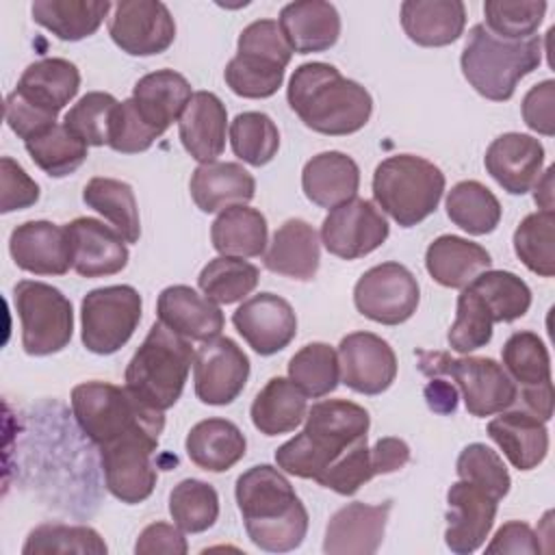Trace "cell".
I'll return each mask as SVG.
<instances>
[{"mask_svg": "<svg viewBox=\"0 0 555 555\" xmlns=\"http://www.w3.org/2000/svg\"><path fill=\"white\" fill-rule=\"evenodd\" d=\"M457 477L488 490L499 501L509 492L512 479L496 451L481 442H473L462 449L455 462Z\"/></svg>", "mask_w": 555, "mask_h": 555, "instance_id": "cell-53", "label": "cell"}, {"mask_svg": "<svg viewBox=\"0 0 555 555\" xmlns=\"http://www.w3.org/2000/svg\"><path fill=\"white\" fill-rule=\"evenodd\" d=\"M156 317L176 334L199 343L217 338L225 323L223 312L215 301L184 284H173L160 291Z\"/></svg>", "mask_w": 555, "mask_h": 555, "instance_id": "cell-24", "label": "cell"}, {"mask_svg": "<svg viewBox=\"0 0 555 555\" xmlns=\"http://www.w3.org/2000/svg\"><path fill=\"white\" fill-rule=\"evenodd\" d=\"M371 455H373L375 473L377 475H388V473H395V470L403 468L410 462V447H408L405 440L388 436V438H379L373 444Z\"/></svg>", "mask_w": 555, "mask_h": 555, "instance_id": "cell-61", "label": "cell"}, {"mask_svg": "<svg viewBox=\"0 0 555 555\" xmlns=\"http://www.w3.org/2000/svg\"><path fill=\"white\" fill-rule=\"evenodd\" d=\"M308 414L306 395L286 377H271L254 397L249 416L254 427L264 436L295 431Z\"/></svg>", "mask_w": 555, "mask_h": 555, "instance_id": "cell-36", "label": "cell"}, {"mask_svg": "<svg viewBox=\"0 0 555 555\" xmlns=\"http://www.w3.org/2000/svg\"><path fill=\"white\" fill-rule=\"evenodd\" d=\"M212 247L221 256L256 258L267 247V219L260 210L245 204L230 206L219 212L210 225Z\"/></svg>", "mask_w": 555, "mask_h": 555, "instance_id": "cell-38", "label": "cell"}, {"mask_svg": "<svg viewBox=\"0 0 555 555\" xmlns=\"http://www.w3.org/2000/svg\"><path fill=\"white\" fill-rule=\"evenodd\" d=\"M503 369L520 388L542 386L551 382V356L533 332H514L503 349Z\"/></svg>", "mask_w": 555, "mask_h": 555, "instance_id": "cell-48", "label": "cell"}, {"mask_svg": "<svg viewBox=\"0 0 555 555\" xmlns=\"http://www.w3.org/2000/svg\"><path fill=\"white\" fill-rule=\"evenodd\" d=\"M13 304L22 323V347L28 356L63 351L74 334L72 301L52 284L20 280Z\"/></svg>", "mask_w": 555, "mask_h": 555, "instance_id": "cell-9", "label": "cell"}, {"mask_svg": "<svg viewBox=\"0 0 555 555\" xmlns=\"http://www.w3.org/2000/svg\"><path fill=\"white\" fill-rule=\"evenodd\" d=\"M340 379L360 395H382L397 377L392 347L373 332H351L338 345Z\"/></svg>", "mask_w": 555, "mask_h": 555, "instance_id": "cell-17", "label": "cell"}, {"mask_svg": "<svg viewBox=\"0 0 555 555\" xmlns=\"http://www.w3.org/2000/svg\"><path fill=\"white\" fill-rule=\"evenodd\" d=\"M236 505L249 540L269 553L295 551L308 533V512L291 481L273 466L258 464L236 479Z\"/></svg>", "mask_w": 555, "mask_h": 555, "instance_id": "cell-1", "label": "cell"}, {"mask_svg": "<svg viewBox=\"0 0 555 555\" xmlns=\"http://www.w3.org/2000/svg\"><path fill=\"white\" fill-rule=\"evenodd\" d=\"M89 208L108 219L126 243H137L141 236V219L134 191L128 182L115 178H91L82 191Z\"/></svg>", "mask_w": 555, "mask_h": 555, "instance_id": "cell-39", "label": "cell"}, {"mask_svg": "<svg viewBox=\"0 0 555 555\" xmlns=\"http://www.w3.org/2000/svg\"><path fill=\"white\" fill-rule=\"evenodd\" d=\"M360 186V169L356 160L343 152L330 150L312 156L301 171V189L306 197L321 208H336L356 197Z\"/></svg>", "mask_w": 555, "mask_h": 555, "instance_id": "cell-31", "label": "cell"}, {"mask_svg": "<svg viewBox=\"0 0 555 555\" xmlns=\"http://www.w3.org/2000/svg\"><path fill=\"white\" fill-rule=\"evenodd\" d=\"M13 262L35 275H65L72 267V245L65 225L26 221L9 236Z\"/></svg>", "mask_w": 555, "mask_h": 555, "instance_id": "cell-23", "label": "cell"}, {"mask_svg": "<svg viewBox=\"0 0 555 555\" xmlns=\"http://www.w3.org/2000/svg\"><path fill=\"white\" fill-rule=\"evenodd\" d=\"M72 245V269L82 278H106L128 264L124 236L93 217H78L65 225Z\"/></svg>", "mask_w": 555, "mask_h": 555, "instance_id": "cell-20", "label": "cell"}, {"mask_svg": "<svg viewBox=\"0 0 555 555\" xmlns=\"http://www.w3.org/2000/svg\"><path fill=\"white\" fill-rule=\"evenodd\" d=\"M117 104L119 102L111 93L89 91L65 113L63 124L87 145H108L111 121Z\"/></svg>", "mask_w": 555, "mask_h": 555, "instance_id": "cell-52", "label": "cell"}, {"mask_svg": "<svg viewBox=\"0 0 555 555\" xmlns=\"http://www.w3.org/2000/svg\"><path fill=\"white\" fill-rule=\"evenodd\" d=\"M169 514L184 533H202L219 518V494L206 481L182 479L169 494Z\"/></svg>", "mask_w": 555, "mask_h": 555, "instance_id": "cell-49", "label": "cell"}, {"mask_svg": "<svg viewBox=\"0 0 555 555\" xmlns=\"http://www.w3.org/2000/svg\"><path fill=\"white\" fill-rule=\"evenodd\" d=\"M232 323L258 356H273L282 351L297 334L293 306L275 293H258L245 299L234 310Z\"/></svg>", "mask_w": 555, "mask_h": 555, "instance_id": "cell-18", "label": "cell"}, {"mask_svg": "<svg viewBox=\"0 0 555 555\" xmlns=\"http://www.w3.org/2000/svg\"><path fill=\"white\" fill-rule=\"evenodd\" d=\"M184 447L189 460L197 468L223 473L243 460L247 451V440L232 421L206 418L191 427Z\"/></svg>", "mask_w": 555, "mask_h": 555, "instance_id": "cell-35", "label": "cell"}, {"mask_svg": "<svg viewBox=\"0 0 555 555\" xmlns=\"http://www.w3.org/2000/svg\"><path fill=\"white\" fill-rule=\"evenodd\" d=\"M546 13V2H509V0H486L483 15L486 28L507 41H522L538 33Z\"/></svg>", "mask_w": 555, "mask_h": 555, "instance_id": "cell-50", "label": "cell"}, {"mask_svg": "<svg viewBox=\"0 0 555 555\" xmlns=\"http://www.w3.org/2000/svg\"><path fill=\"white\" fill-rule=\"evenodd\" d=\"M401 26L416 46L442 48L464 33L466 7L462 0H405Z\"/></svg>", "mask_w": 555, "mask_h": 555, "instance_id": "cell-29", "label": "cell"}, {"mask_svg": "<svg viewBox=\"0 0 555 555\" xmlns=\"http://www.w3.org/2000/svg\"><path fill=\"white\" fill-rule=\"evenodd\" d=\"M80 89V72L67 59H41L30 63L13 89L26 102L37 108L59 115V111L69 104Z\"/></svg>", "mask_w": 555, "mask_h": 555, "instance_id": "cell-32", "label": "cell"}, {"mask_svg": "<svg viewBox=\"0 0 555 555\" xmlns=\"http://www.w3.org/2000/svg\"><path fill=\"white\" fill-rule=\"evenodd\" d=\"M555 80L546 78L538 85H533L525 98H522V119L525 124L544 137H553L555 134Z\"/></svg>", "mask_w": 555, "mask_h": 555, "instance_id": "cell-58", "label": "cell"}, {"mask_svg": "<svg viewBox=\"0 0 555 555\" xmlns=\"http://www.w3.org/2000/svg\"><path fill=\"white\" fill-rule=\"evenodd\" d=\"M228 111L210 91H195L178 119L180 141L197 163H215L225 150Z\"/></svg>", "mask_w": 555, "mask_h": 555, "instance_id": "cell-25", "label": "cell"}, {"mask_svg": "<svg viewBox=\"0 0 555 555\" xmlns=\"http://www.w3.org/2000/svg\"><path fill=\"white\" fill-rule=\"evenodd\" d=\"M72 412L82 434L98 449L141 427H165L163 412L141 403L128 388L108 382H85L74 386Z\"/></svg>", "mask_w": 555, "mask_h": 555, "instance_id": "cell-7", "label": "cell"}, {"mask_svg": "<svg viewBox=\"0 0 555 555\" xmlns=\"http://www.w3.org/2000/svg\"><path fill=\"white\" fill-rule=\"evenodd\" d=\"M293 113L314 132L345 137L362 130L373 113L371 93L345 78L334 65L312 61L299 65L286 89Z\"/></svg>", "mask_w": 555, "mask_h": 555, "instance_id": "cell-2", "label": "cell"}, {"mask_svg": "<svg viewBox=\"0 0 555 555\" xmlns=\"http://www.w3.org/2000/svg\"><path fill=\"white\" fill-rule=\"evenodd\" d=\"M392 509L390 501L366 505L362 501H353L330 518L325 527L323 551L330 555H373L377 553L388 514Z\"/></svg>", "mask_w": 555, "mask_h": 555, "instance_id": "cell-21", "label": "cell"}, {"mask_svg": "<svg viewBox=\"0 0 555 555\" xmlns=\"http://www.w3.org/2000/svg\"><path fill=\"white\" fill-rule=\"evenodd\" d=\"M447 217L473 236L490 234L501 221V204L496 195L477 180L457 182L444 199Z\"/></svg>", "mask_w": 555, "mask_h": 555, "instance_id": "cell-40", "label": "cell"}, {"mask_svg": "<svg viewBox=\"0 0 555 555\" xmlns=\"http://www.w3.org/2000/svg\"><path fill=\"white\" fill-rule=\"evenodd\" d=\"M492 314L481 301V297L464 286L457 297L455 321L449 330V347L457 353H470L475 349L486 347L492 340Z\"/></svg>", "mask_w": 555, "mask_h": 555, "instance_id": "cell-51", "label": "cell"}, {"mask_svg": "<svg viewBox=\"0 0 555 555\" xmlns=\"http://www.w3.org/2000/svg\"><path fill=\"white\" fill-rule=\"evenodd\" d=\"M106 542L93 527L63 522H43L35 527L22 546L24 555H106Z\"/></svg>", "mask_w": 555, "mask_h": 555, "instance_id": "cell-45", "label": "cell"}, {"mask_svg": "<svg viewBox=\"0 0 555 555\" xmlns=\"http://www.w3.org/2000/svg\"><path fill=\"white\" fill-rule=\"evenodd\" d=\"M291 56L293 48L280 24L275 20H256L238 35L236 56L228 61L223 72L225 85L241 98H271L284 82Z\"/></svg>", "mask_w": 555, "mask_h": 555, "instance_id": "cell-8", "label": "cell"}, {"mask_svg": "<svg viewBox=\"0 0 555 555\" xmlns=\"http://www.w3.org/2000/svg\"><path fill=\"white\" fill-rule=\"evenodd\" d=\"M4 119H7V126L20 137L26 141L48 132L56 121V115L52 113H46L41 108H37L35 104L26 102L22 95H17L15 91H11L7 95V102H4Z\"/></svg>", "mask_w": 555, "mask_h": 555, "instance_id": "cell-57", "label": "cell"}, {"mask_svg": "<svg viewBox=\"0 0 555 555\" xmlns=\"http://www.w3.org/2000/svg\"><path fill=\"white\" fill-rule=\"evenodd\" d=\"M421 299L414 273L399 262H382L360 275L353 288L358 312L382 325H399L408 321Z\"/></svg>", "mask_w": 555, "mask_h": 555, "instance_id": "cell-13", "label": "cell"}, {"mask_svg": "<svg viewBox=\"0 0 555 555\" xmlns=\"http://www.w3.org/2000/svg\"><path fill=\"white\" fill-rule=\"evenodd\" d=\"M258 280L260 273L251 262L232 256H217L199 271L197 284L210 301L228 306L245 299L258 286Z\"/></svg>", "mask_w": 555, "mask_h": 555, "instance_id": "cell-43", "label": "cell"}, {"mask_svg": "<svg viewBox=\"0 0 555 555\" xmlns=\"http://www.w3.org/2000/svg\"><path fill=\"white\" fill-rule=\"evenodd\" d=\"M191 197L202 212H219L247 204L256 193L254 176L238 163H206L195 167L189 182Z\"/></svg>", "mask_w": 555, "mask_h": 555, "instance_id": "cell-30", "label": "cell"}, {"mask_svg": "<svg viewBox=\"0 0 555 555\" xmlns=\"http://www.w3.org/2000/svg\"><path fill=\"white\" fill-rule=\"evenodd\" d=\"M249 377V358L228 336L204 343L193 358L195 395L208 405H228L245 388Z\"/></svg>", "mask_w": 555, "mask_h": 555, "instance_id": "cell-16", "label": "cell"}, {"mask_svg": "<svg viewBox=\"0 0 555 555\" xmlns=\"http://www.w3.org/2000/svg\"><path fill=\"white\" fill-rule=\"evenodd\" d=\"M555 215L553 210H538L527 215L514 232V251L520 262L535 275H555Z\"/></svg>", "mask_w": 555, "mask_h": 555, "instance_id": "cell-47", "label": "cell"}, {"mask_svg": "<svg viewBox=\"0 0 555 555\" xmlns=\"http://www.w3.org/2000/svg\"><path fill=\"white\" fill-rule=\"evenodd\" d=\"M496 507L499 499L488 490L464 479L455 481L447 492V546L457 555L475 553L494 525Z\"/></svg>", "mask_w": 555, "mask_h": 555, "instance_id": "cell-19", "label": "cell"}, {"mask_svg": "<svg viewBox=\"0 0 555 555\" xmlns=\"http://www.w3.org/2000/svg\"><path fill=\"white\" fill-rule=\"evenodd\" d=\"M444 193V173L431 160L414 154L384 158L373 173V197L401 228L427 219Z\"/></svg>", "mask_w": 555, "mask_h": 555, "instance_id": "cell-6", "label": "cell"}, {"mask_svg": "<svg viewBox=\"0 0 555 555\" xmlns=\"http://www.w3.org/2000/svg\"><path fill=\"white\" fill-rule=\"evenodd\" d=\"M111 9L108 0H37L30 13L61 41H80L100 28Z\"/></svg>", "mask_w": 555, "mask_h": 555, "instance_id": "cell-37", "label": "cell"}, {"mask_svg": "<svg viewBox=\"0 0 555 555\" xmlns=\"http://www.w3.org/2000/svg\"><path fill=\"white\" fill-rule=\"evenodd\" d=\"M377 473H375V466H373L371 449H369L366 440H362L356 447H351L343 457H338L317 479V483H321L323 488H330V490H334L343 496H351L360 490V486H364Z\"/></svg>", "mask_w": 555, "mask_h": 555, "instance_id": "cell-55", "label": "cell"}, {"mask_svg": "<svg viewBox=\"0 0 555 555\" xmlns=\"http://www.w3.org/2000/svg\"><path fill=\"white\" fill-rule=\"evenodd\" d=\"M540 535L533 533V529L527 522L520 520H509L505 522L492 538V542L486 546L488 555L494 553H540Z\"/></svg>", "mask_w": 555, "mask_h": 555, "instance_id": "cell-60", "label": "cell"}, {"mask_svg": "<svg viewBox=\"0 0 555 555\" xmlns=\"http://www.w3.org/2000/svg\"><path fill=\"white\" fill-rule=\"evenodd\" d=\"M0 182H2L0 212L7 215V212L22 210L37 204L39 184L11 156H2L0 160Z\"/></svg>", "mask_w": 555, "mask_h": 555, "instance_id": "cell-56", "label": "cell"}, {"mask_svg": "<svg viewBox=\"0 0 555 555\" xmlns=\"http://www.w3.org/2000/svg\"><path fill=\"white\" fill-rule=\"evenodd\" d=\"M542 61V41L538 35L522 41H507L492 35L483 24L468 30L460 67L468 85L492 102H505L514 95L520 78L538 69Z\"/></svg>", "mask_w": 555, "mask_h": 555, "instance_id": "cell-4", "label": "cell"}, {"mask_svg": "<svg viewBox=\"0 0 555 555\" xmlns=\"http://www.w3.org/2000/svg\"><path fill=\"white\" fill-rule=\"evenodd\" d=\"M492 264L490 254L479 243L455 234L434 238L425 251L427 273L447 288H464Z\"/></svg>", "mask_w": 555, "mask_h": 555, "instance_id": "cell-33", "label": "cell"}, {"mask_svg": "<svg viewBox=\"0 0 555 555\" xmlns=\"http://www.w3.org/2000/svg\"><path fill=\"white\" fill-rule=\"evenodd\" d=\"M163 137L156 128H152L143 115L139 113L132 98L119 102L113 113L108 147L119 154H139L152 147V143Z\"/></svg>", "mask_w": 555, "mask_h": 555, "instance_id": "cell-54", "label": "cell"}, {"mask_svg": "<svg viewBox=\"0 0 555 555\" xmlns=\"http://www.w3.org/2000/svg\"><path fill=\"white\" fill-rule=\"evenodd\" d=\"M232 152L251 167H262L273 160L280 147V130L267 113L245 111L230 124Z\"/></svg>", "mask_w": 555, "mask_h": 555, "instance_id": "cell-46", "label": "cell"}, {"mask_svg": "<svg viewBox=\"0 0 555 555\" xmlns=\"http://www.w3.org/2000/svg\"><path fill=\"white\" fill-rule=\"evenodd\" d=\"M288 379L312 399L334 392L340 382L338 353L325 343L301 347L288 362Z\"/></svg>", "mask_w": 555, "mask_h": 555, "instance_id": "cell-44", "label": "cell"}, {"mask_svg": "<svg viewBox=\"0 0 555 555\" xmlns=\"http://www.w3.org/2000/svg\"><path fill=\"white\" fill-rule=\"evenodd\" d=\"M160 434L163 429L141 427L100 447L106 488L121 503H141L154 492L158 475L152 455L156 453Z\"/></svg>", "mask_w": 555, "mask_h": 555, "instance_id": "cell-12", "label": "cell"}, {"mask_svg": "<svg viewBox=\"0 0 555 555\" xmlns=\"http://www.w3.org/2000/svg\"><path fill=\"white\" fill-rule=\"evenodd\" d=\"M369 425V412L353 401H319L308 410L301 434L275 449L278 468L317 481L351 447L366 440Z\"/></svg>", "mask_w": 555, "mask_h": 555, "instance_id": "cell-3", "label": "cell"}, {"mask_svg": "<svg viewBox=\"0 0 555 555\" xmlns=\"http://www.w3.org/2000/svg\"><path fill=\"white\" fill-rule=\"evenodd\" d=\"M189 551L186 538L178 525L169 522H152L147 525L134 544L137 555H154V553H167V555H184Z\"/></svg>", "mask_w": 555, "mask_h": 555, "instance_id": "cell-59", "label": "cell"}, {"mask_svg": "<svg viewBox=\"0 0 555 555\" xmlns=\"http://www.w3.org/2000/svg\"><path fill=\"white\" fill-rule=\"evenodd\" d=\"M425 399L434 412L451 414L457 405V390L444 379H434L425 386Z\"/></svg>", "mask_w": 555, "mask_h": 555, "instance_id": "cell-62", "label": "cell"}, {"mask_svg": "<svg viewBox=\"0 0 555 555\" xmlns=\"http://www.w3.org/2000/svg\"><path fill=\"white\" fill-rule=\"evenodd\" d=\"M483 165L503 191L525 195L542 176L544 145L531 134L505 132L488 145Z\"/></svg>", "mask_w": 555, "mask_h": 555, "instance_id": "cell-22", "label": "cell"}, {"mask_svg": "<svg viewBox=\"0 0 555 555\" xmlns=\"http://www.w3.org/2000/svg\"><path fill=\"white\" fill-rule=\"evenodd\" d=\"M423 373L451 375L462 392L464 405L473 416H492L505 412L516 401L518 386L505 373L503 364L492 358H451L449 353L421 351Z\"/></svg>", "mask_w": 555, "mask_h": 555, "instance_id": "cell-10", "label": "cell"}, {"mask_svg": "<svg viewBox=\"0 0 555 555\" xmlns=\"http://www.w3.org/2000/svg\"><path fill=\"white\" fill-rule=\"evenodd\" d=\"M553 167H548L540 178L538 182L533 184L535 191H533V199L535 204L542 208V210H553Z\"/></svg>", "mask_w": 555, "mask_h": 555, "instance_id": "cell-63", "label": "cell"}, {"mask_svg": "<svg viewBox=\"0 0 555 555\" xmlns=\"http://www.w3.org/2000/svg\"><path fill=\"white\" fill-rule=\"evenodd\" d=\"M388 221L373 202L351 197L330 210L321 225V243L343 260H356L375 251L388 238Z\"/></svg>", "mask_w": 555, "mask_h": 555, "instance_id": "cell-15", "label": "cell"}, {"mask_svg": "<svg viewBox=\"0 0 555 555\" xmlns=\"http://www.w3.org/2000/svg\"><path fill=\"white\" fill-rule=\"evenodd\" d=\"M33 163L50 178H65L87 160V143L67 130L65 124H54L48 132L24 143Z\"/></svg>", "mask_w": 555, "mask_h": 555, "instance_id": "cell-42", "label": "cell"}, {"mask_svg": "<svg viewBox=\"0 0 555 555\" xmlns=\"http://www.w3.org/2000/svg\"><path fill=\"white\" fill-rule=\"evenodd\" d=\"M141 306L139 291L128 284L89 291L80 304L82 345L98 356L119 351L141 321Z\"/></svg>", "mask_w": 555, "mask_h": 555, "instance_id": "cell-11", "label": "cell"}, {"mask_svg": "<svg viewBox=\"0 0 555 555\" xmlns=\"http://www.w3.org/2000/svg\"><path fill=\"white\" fill-rule=\"evenodd\" d=\"M108 35L130 56H154L176 39V22L165 2L121 0L113 4Z\"/></svg>", "mask_w": 555, "mask_h": 555, "instance_id": "cell-14", "label": "cell"}, {"mask_svg": "<svg viewBox=\"0 0 555 555\" xmlns=\"http://www.w3.org/2000/svg\"><path fill=\"white\" fill-rule=\"evenodd\" d=\"M488 436L518 470L540 466L548 453L546 423L518 408L499 412V416L488 423Z\"/></svg>", "mask_w": 555, "mask_h": 555, "instance_id": "cell-27", "label": "cell"}, {"mask_svg": "<svg viewBox=\"0 0 555 555\" xmlns=\"http://www.w3.org/2000/svg\"><path fill=\"white\" fill-rule=\"evenodd\" d=\"M468 288L481 297L494 323H512L525 317L531 306V288L512 271L488 269L479 273Z\"/></svg>", "mask_w": 555, "mask_h": 555, "instance_id": "cell-41", "label": "cell"}, {"mask_svg": "<svg viewBox=\"0 0 555 555\" xmlns=\"http://www.w3.org/2000/svg\"><path fill=\"white\" fill-rule=\"evenodd\" d=\"M262 260L271 273L310 282L317 275L321 260L317 230L304 219L284 221L275 230Z\"/></svg>", "mask_w": 555, "mask_h": 555, "instance_id": "cell-28", "label": "cell"}, {"mask_svg": "<svg viewBox=\"0 0 555 555\" xmlns=\"http://www.w3.org/2000/svg\"><path fill=\"white\" fill-rule=\"evenodd\" d=\"M193 91L189 80L173 69H156L137 80L132 89V100L143 115V119L156 128L160 134L180 119Z\"/></svg>", "mask_w": 555, "mask_h": 555, "instance_id": "cell-34", "label": "cell"}, {"mask_svg": "<svg viewBox=\"0 0 555 555\" xmlns=\"http://www.w3.org/2000/svg\"><path fill=\"white\" fill-rule=\"evenodd\" d=\"M278 24L297 54L330 50L340 37V15L332 2L323 0L288 2Z\"/></svg>", "mask_w": 555, "mask_h": 555, "instance_id": "cell-26", "label": "cell"}, {"mask_svg": "<svg viewBox=\"0 0 555 555\" xmlns=\"http://www.w3.org/2000/svg\"><path fill=\"white\" fill-rule=\"evenodd\" d=\"M193 358L191 340L156 321L126 366V388L147 408L165 412L180 399Z\"/></svg>", "mask_w": 555, "mask_h": 555, "instance_id": "cell-5", "label": "cell"}]
</instances>
